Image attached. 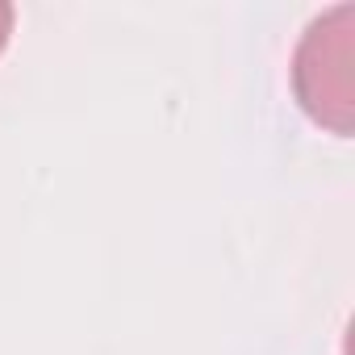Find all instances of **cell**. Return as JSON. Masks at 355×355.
<instances>
[{
	"label": "cell",
	"instance_id": "1",
	"mask_svg": "<svg viewBox=\"0 0 355 355\" xmlns=\"http://www.w3.org/2000/svg\"><path fill=\"white\" fill-rule=\"evenodd\" d=\"M293 92L301 109L334 130L351 134L355 125V5H334L313 17L293 55Z\"/></svg>",
	"mask_w": 355,
	"mask_h": 355
},
{
	"label": "cell",
	"instance_id": "2",
	"mask_svg": "<svg viewBox=\"0 0 355 355\" xmlns=\"http://www.w3.org/2000/svg\"><path fill=\"white\" fill-rule=\"evenodd\" d=\"M13 5L9 0H0V51H5V42H9V34H13Z\"/></svg>",
	"mask_w": 355,
	"mask_h": 355
}]
</instances>
